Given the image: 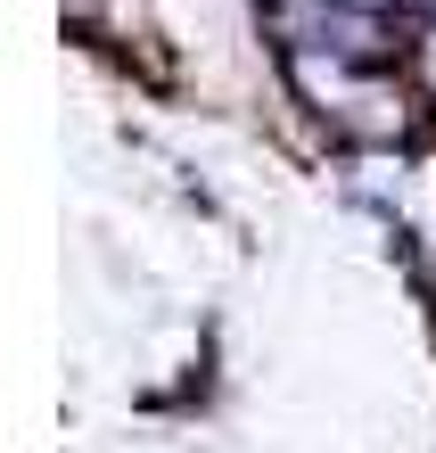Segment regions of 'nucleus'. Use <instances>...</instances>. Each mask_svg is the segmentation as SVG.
<instances>
[{
    "label": "nucleus",
    "mask_w": 436,
    "mask_h": 453,
    "mask_svg": "<svg viewBox=\"0 0 436 453\" xmlns=\"http://www.w3.org/2000/svg\"><path fill=\"white\" fill-rule=\"evenodd\" d=\"M296 83H305L321 99V116H338V132H354V141H403L412 132V99H403V83L387 66H354V58H296Z\"/></svg>",
    "instance_id": "obj_1"
},
{
    "label": "nucleus",
    "mask_w": 436,
    "mask_h": 453,
    "mask_svg": "<svg viewBox=\"0 0 436 453\" xmlns=\"http://www.w3.org/2000/svg\"><path fill=\"white\" fill-rule=\"evenodd\" d=\"M412 74H420V91L436 99V17L420 25V42H412Z\"/></svg>",
    "instance_id": "obj_2"
},
{
    "label": "nucleus",
    "mask_w": 436,
    "mask_h": 453,
    "mask_svg": "<svg viewBox=\"0 0 436 453\" xmlns=\"http://www.w3.org/2000/svg\"><path fill=\"white\" fill-rule=\"evenodd\" d=\"M412 9H428V17H436V0H412Z\"/></svg>",
    "instance_id": "obj_3"
}]
</instances>
